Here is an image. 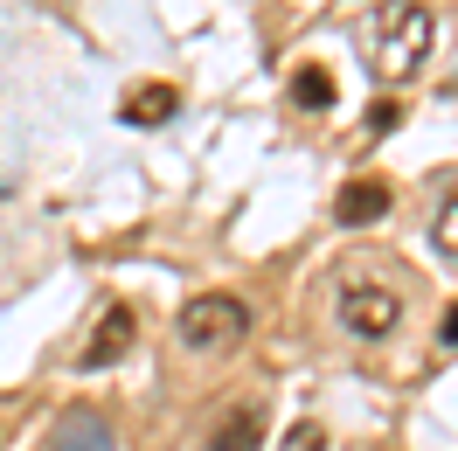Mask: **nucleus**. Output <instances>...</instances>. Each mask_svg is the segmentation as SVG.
I'll return each mask as SVG.
<instances>
[{
  "label": "nucleus",
  "instance_id": "obj_2",
  "mask_svg": "<svg viewBox=\"0 0 458 451\" xmlns=\"http://www.w3.org/2000/svg\"><path fill=\"white\" fill-rule=\"evenodd\" d=\"M243 334H250V306L229 292H195L181 306V347H195V354H223Z\"/></svg>",
  "mask_w": 458,
  "mask_h": 451
},
{
  "label": "nucleus",
  "instance_id": "obj_11",
  "mask_svg": "<svg viewBox=\"0 0 458 451\" xmlns=\"http://www.w3.org/2000/svg\"><path fill=\"white\" fill-rule=\"evenodd\" d=\"M278 451H327V423H313V417H306V423H292Z\"/></svg>",
  "mask_w": 458,
  "mask_h": 451
},
{
  "label": "nucleus",
  "instance_id": "obj_14",
  "mask_svg": "<svg viewBox=\"0 0 458 451\" xmlns=\"http://www.w3.org/2000/svg\"><path fill=\"white\" fill-rule=\"evenodd\" d=\"M452 90H458V77H452Z\"/></svg>",
  "mask_w": 458,
  "mask_h": 451
},
{
  "label": "nucleus",
  "instance_id": "obj_5",
  "mask_svg": "<svg viewBox=\"0 0 458 451\" xmlns=\"http://www.w3.org/2000/svg\"><path fill=\"white\" fill-rule=\"evenodd\" d=\"M334 216H341V229H369L389 216V181H375V174H361V181H347L341 201H334Z\"/></svg>",
  "mask_w": 458,
  "mask_h": 451
},
{
  "label": "nucleus",
  "instance_id": "obj_13",
  "mask_svg": "<svg viewBox=\"0 0 458 451\" xmlns=\"http://www.w3.org/2000/svg\"><path fill=\"white\" fill-rule=\"evenodd\" d=\"M437 340H445V347H458V306H445V319H437Z\"/></svg>",
  "mask_w": 458,
  "mask_h": 451
},
{
  "label": "nucleus",
  "instance_id": "obj_9",
  "mask_svg": "<svg viewBox=\"0 0 458 451\" xmlns=\"http://www.w3.org/2000/svg\"><path fill=\"white\" fill-rule=\"evenodd\" d=\"M292 105H299V112H327V105H334V77H327L319 63L292 70Z\"/></svg>",
  "mask_w": 458,
  "mask_h": 451
},
{
  "label": "nucleus",
  "instance_id": "obj_6",
  "mask_svg": "<svg viewBox=\"0 0 458 451\" xmlns=\"http://www.w3.org/2000/svg\"><path fill=\"white\" fill-rule=\"evenodd\" d=\"M208 451H264V403H236L216 417L208 430Z\"/></svg>",
  "mask_w": 458,
  "mask_h": 451
},
{
  "label": "nucleus",
  "instance_id": "obj_3",
  "mask_svg": "<svg viewBox=\"0 0 458 451\" xmlns=\"http://www.w3.org/2000/svg\"><path fill=\"white\" fill-rule=\"evenodd\" d=\"M341 327L354 340H389L403 327V299L389 285H341Z\"/></svg>",
  "mask_w": 458,
  "mask_h": 451
},
{
  "label": "nucleus",
  "instance_id": "obj_1",
  "mask_svg": "<svg viewBox=\"0 0 458 451\" xmlns=\"http://www.w3.org/2000/svg\"><path fill=\"white\" fill-rule=\"evenodd\" d=\"M430 35H437V21H430L424 0H382L369 14V56L382 77H417L430 56Z\"/></svg>",
  "mask_w": 458,
  "mask_h": 451
},
{
  "label": "nucleus",
  "instance_id": "obj_7",
  "mask_svg": "<svg viewBox=\"0 0 458 451\" xmlns=\"http://www.w3.org/2000/svg\"><path fill=\"white\" fill-rule=\"evenodd\" d=\"M174 112H181V90L174 84H140V90H125V105H118L125 125H167Z\"/></svg>",
  "mask_w": 458,
  "mask_h": 451
},
{
  "label": "nucleus",
  "instance_id": "obj_4",
  "mask_svg": "<svg viewBox=\"0 0 458 451\" xmlns=\"http://www.w3.org/2000/svg\"><path fill=\"white\" fill-rule=\"evenodd\" d=\"M132 334H140V319H132V306H105L98 312V327H90V340H84V354H77V368H112L125 347H132Z\"/></svg>",
  "mask_w": 458,
  "mask_h": 451
},
{
  "label": "nucleus",
  "instance_id": "obj_10",
  "mask_svg": "<svg viewBox=\"0 0 458 451\" xmlns=\"http://www.w3.org/2000/svg\"><path fill=\"white\" fill-rule=\"evenodd\" d=\"M430 243H437V257H452V264H458V188L437 201V216H430Z\"/></svg>",
  "mask_w": 458,
  "mask_h": 451
},
{
  "label": "nucleus",
  "instance_id": "obj_8",
  "mask_svg": "<svg viewBox=\"0 0 458 451\" xmlns=\"http://www.w3.org/2000/svg\"><path fill=\"white\" fill-rule=\"evenodd\" d=\"M56 451H112V430L90 417V410H77V417L56 430Z\"/></svg>",
  "mask_w": 458,
  "mask_h": 451
},
{
  "label": "nucleus",
  "instance_id": "obj_12",
  "mask_svg": "<svg viewBox=\"0 0 458 451\" xmlns=\"http://www.w3.org/2000/svg\"><path fill=\"white\" fill-rule=\"evenodd\" d=\"M396 118H403V105H389V98H375V105H369V132H389Z\"/></svg>",
  "mask_w": 458,
  "mask_h": 451
}]
</instances>
